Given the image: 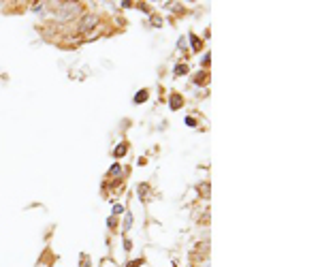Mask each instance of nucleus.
I'll list each match as a JSON object with an SVG mask.
<instances>
[{
    "label": "nucleus",
    "mask_w": 320,
    "mask_h": 267,
    "mask_svg": "<svg viewBox=\"0 0 320 267\" xmlns=\"http://www.w3.org/2000/svg\"><path fill=\"white\" fill-rule=\"evenodd\" d=\"M54 6H56L54 15L60 21H68V19H73L81 13V4H77V2H56Z\"/></svg>",
    "instance_id": "f257e3e1"
},
{
    "label": "nucleus",
    "mask_w": 320,
    "mask_h": 267,
    "mask_svg": "<svg viewBox=\"0 0 320 267\" xmlns=\"http://www.w3.org/2000/svg\"><path fill=\"white\" fill-rule=\"evenodd\" d=\"M96 26H101V21H98V17L94 15V13H88V15H85V17L79 21V28H77V30H79L81 34H88V32L94 30Z\"/></svg>",
    "instance_id": "f03ea898"
},
{
    "label": "nucleus",
    "mask_w": 320,
    "mask_h": 267,
    "mask_svg": "<svg viewBox=\"0 0 320 267\" xmlns=\"http://www.w3.org/2000/svg\"><path fill=\"white\" fill-rule=\"evenodd\" d=\"M188 41H190V47H192V52H198V49L203 47V43H201V39H198L196 34H190V37H188Z\"/></svg>",
    "instance_id": "7ed1b4c3"
},
{
    "label": "nucleus",
    "mask_w": 320,
    "mask_h": 267,
    "mask_svg": "<svg viewBox=\"0 0 320 267\" xmlns=\"http://www.w3.org/2000/svg\"><path fill=\"white\" fill-rule=\"evenodd\" d=\"M169 105H171V109H180V107L184 105V98L180 94H173L169 98Z\"/></svg>",
    "instance_id": "20e7f679"
},
{
    "label": "nucleus",
    "mask_w": 320,
    "mask_h": 267,
    "mask_svg": "<svg viewBox=\"0 0 320 267\" xmlns=\"http://www.w3.org/2000/svg\"><path fill=\"white\" fill-rule=\"evenodd\" d=\"M147 96H149V92L143 88V90H139L137 94H134V105H141V103H145L147 100Z\"/></svg>",
    "instance_id": "39448f33"
},
{
    "label": "nucleus",
    "mask_w": 320,
    "mask_h": 267,
    "mask_svg": "<svg viewBox=\"0 0 320 267\" xmlns=\"http://www.w3.org/2000/svg\"><path fill=\"white\" fill-rule=\"evenodd\" d=\"M126 152H128V146H126V143H118V148L113 150V156H116V158H122Z\"/></svg>",
    "instance_id": "423d86ee"
},
{
    "label": "nucleus",
    "mask_w": 320,
    "mask_h": 267,
    "mask_svg": "<svg viewBox=\"0 0 320 267\" xmlns=\"http://www.w3.org/2000/svg\"><path fill=\"white\" fill-rule=\"evenodd\" d=\"M130 227H132V214L124 212V231H130Z\"/></svg>",
    "instance_id": "0eeeda50"
},
{
    "label": "nucleus",
    "mask_w": 320,
    "mask_h": 267,
    "mask_svg": "<svg viewBox=\"0 0 320 267\" xmlns=\"http://www.w3.org/2000/svg\"><path fill=\"white\" fill-rule=\"evenodd\" d=\"M103 30H101V26H96L94 28V30H92V32H88V34H85V39H88V41H94L96 37H98V34H101Z\"/></svg>",
    "instance_id": "6e6552de"
},
{
    "label": "nucleus",
    "mask_w": 320,
    "mask_h": 267,
    "mask_svg": "<svg viewBox=\"0 0 320 267\" xmlns=\"http://www.w3.org/2000/svg\"><path fill=\"white\" fill-rule=\"evenodd\" d=\"M120 173H122V165L116 163V165H113V167L109 169V176H120Z\"/></svg>",
    "instance_id": "1a4fd4ad"
},
{
    "label": "nucleus",
    "mask_w": 320,
    "mask_h": 267,
    "mask_svg": "<svg viewBox=\"0 0 320 267\" xmlns=\"http://www.w3.org/2000/svg\"><path fill=\"white\" fill-rule=\"evenodd\" d=\"M45 6H47V2H39V4H32V11H34V13H45Z\"/></svg>",
    "instance_id": "9d476101"
},
{
    "label": "nucleus",
    "mask_w": 320,
    "mask_h": 267,
    "mask_svg": "<svg viewBox=\"0 0 320 267\" xmlns=\"http://www.w3.org/2000/svg\"><path fill=\"white\" fill-rule=\"evenodd\" d=\"M186 73H188L186 64H180V67H175V75H186Z\"/></svg>",
    "instance_id": "9b49d317"
},
{
    "label": "nucleus",
    "mask_w": 320,
    "mask_h": 267,
    "mask_svg": "<svg viewBox=\"0 0 320 267\" xmlns=\"http://www.w3.org/2000/svg\"><path fill=\"white\" fill-rule=\"evenodd\" d=\"M118 214H124V205H113V216Z\"/></svg>",
    "instance_id": "f8f14e48"
},
{
    "label": "nucleus",
    "mask_w": 320,
    "mask_h": 267,
    "mask_svg": "<svg viewBox=\"0 0 320 267\" xmlns=\"http://www.w3.org/2000/svg\"><path fill=\"white\" fill-rule=\"evenodd\" d=\"M116 225H118V222H116V216H111V218L107 220V227H109V229H116Z\"/></svg>",
    "instance_id": "ddd939ff"
},
{
    "label": "nucleus",
    "mask_w": 320,
    "mask_h": 267,
    "mask_svg": "<svg viewBox=\"0 0 320 267\" xmlns=\"http://www.w3.org/2000/svg\"><path fill=\"white\" fill-rule=\"evenodd\" d=\"M139 194H149V186H147V184L139 186Z\"/></svg>",
    "instance_id": "4468645a"
},
{
    "label": "nucleus",
    "mask_w": 320,
    "mask_h": 267,
    "mask_svg": "<svg viewBox=\"0 0 320 267\" xmlns=\"http://www.w3.org/2000/svg\"><path fill=\"white\" fill-rule=\"evenodd\" d=\"M124 250H132V242L130 240H124Z\"/></svg>",
    "instance_id": "2eb2a0df"
},
{
    "label": "nucleus",
    "mask_w": 320,
    "mask_h": 267,
    "mask_svg": "<svg viewBox=\"0 0 320 267\" xmlns=\"http://www.w3.org/2000/svg\"><path fill=\"white\" fill-rule=\"evenodd\" d=\"M186 124L188 126H196V122H194V118H186Z\"/></svg>",
    "instance_id": "dca6fc26"
},
{
    "label": "nucleus",
    "mask_w": 320,
    "mask_h": 267,
    "mask_svg": "<svg viewBox=\"0 0 320 267\" xmlns=\"http://www.w3.org/2000/svg\"><path fill=\"white\" fill-rule=\"evenodd\" d=\"M186 45H188V43H186V39L182 37V39H180V49H184V47H186Z\"/></svg>",
    "instance_id": "f3484780"
},
{
    "label": "nucleus",
    "mask_w": 320,
    "mask_h": 267,
    "mask_svg": "<svg viewBox=\"0 0 320 267\" xmlns=\"http://www.w3.org/2000/svg\"><path fill=\"white\" fill-rule=\"evenodd\" d=\"M141 265V259H137V261H132L130 265H128V267H139Z\"/></svg>",
    "instance_id": "a211bd4d"
}]
</instances>
